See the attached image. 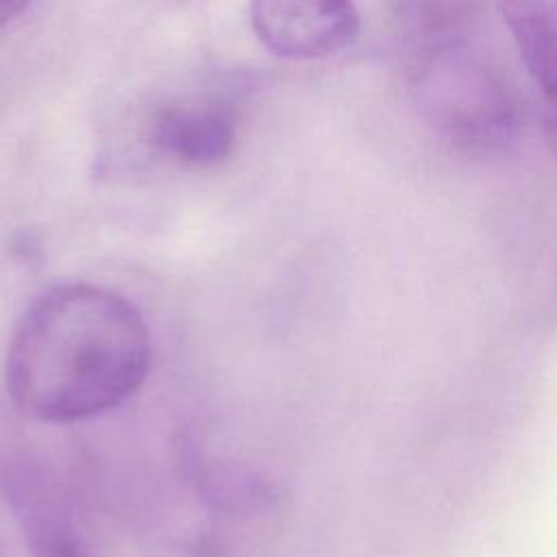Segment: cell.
Masks as SVG:
<instances>
[{"label":"cell","instance_id":"obj_6","mask_svg":"<svg viewBox=\"0 0 557 557\" xmlns=\"http://www.w3.org/2000/svg\"><path fill=\"white\" fill-rule=\"evenodd\" d=\"M498 13L542 96V115L557 113V2H500Z\"/></svg>","mask_w":557,"mask_h":557},{"label":"cell","instance_id":"obj_7","mask_svg":"<svg viewBox=\"0 0 557 557\" xmlns=\"http://www.w3.org/2000/svg\"><path fill=\"white\" fill-rule=\"evenodd\" d=\"M202 490L209 500L228 511L257 513L272 503L270 485L250 470L235 466H211L202 476Z\"/></svg>","mask_w":557,"mask_h":557},{"label":"cell","instance_id":"obj_4","mask_svg":"<svg viewBox=\"0 0 557 557\" xmlns=\"http://www.w3.org/2000/svg\"><path fill=\"white\" fill-rule=\"evenodd\" d=\"M250 26L257 39L285 59H324L350 48L361 17L350 2H252Z\"/></svg>","mask_w":557,"mask_h":557},{"label":"cell","instance_id":"obj_3","mask_svg":"<svg viewBox=\"0 0 557 557\" xmlns=\"http://www.w3.org/2000/svg\"><path fill=\"white\" fill-rule=\"evenodd\" d=\"M0 557H91L57 481L26 459H0Z\"/></svg>","mask_w":557,"mask_h":557},{"label":"cell","instance_id":"obj_5","mask_svg":"<svg viewBox=\"0 0 557 557\" xmlns=\"http://www.w3.org/2000/svg\"><path fill=\"white\" fill-rule=\"evenodd\" d=\"M237 109L228 100L168 102L152 113L148 135L150 144L165 157L191 168H211L231 157L237 141Z\"/></svg>","mask_w":557,"mask_h":557},{"label":"cell","instance_id":"obj_9","mask_svg":"<svg viewBox=\"0 0 557 557\" xmlns=\"http://www.w3.org/2000/svg\"><path fill=\"white\" fill-rule=\"evenodd\" d=\"M542 131H544V139H546L550 154L557 159V113L542 115Z\"/></svg>","mask_w":557,"mask_h":557},{"label":"cell","instance_id":"obj_8","mask_svg":"<svg viewBox=\"0 0 557 557\" xmlns=\"http://www.w3.org/2000/svg\"><path fill=\"white\" fill-rule=\"evenodd\" d=\"M26 9H28V2L24 0H0V28L13 22Z\"/></svg>","mask_w":557,"mask_h":557},{"label":"cell","instance_id":"obj_1","mask_svg":"<svg viewBox=\"0 0 557 557\" xmlns=\"http://www.w3.org/2000/svg\"><path fill=\"white\" fill-rule=\"evenodd\" d=\"M152 361L150 329L120 292L63 283L20 315L4 361L7 392L28 416L78 422L126 403Z\"/></svg>","mask_w":557,"mask_h":557},{"label":"cell","instance_id":"obj_2","mask_svg":"<svg viewBox=\"0 0 557 557\" xmlns=\"http://www.w3.org/2000/svg\"><path fill=\"white\" fill-rule=\"evenodd\" d=\"M396 24L407 91L424 124L459 152H505L520 135L524 104L481 41V7L400 2Z\"/></svg>","mask_w":557,"mask_h":557}]
</instances>
